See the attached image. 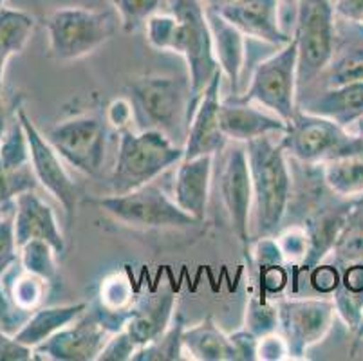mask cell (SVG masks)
<instances>
[{
    "label": "cell",
    "mask_w": 363,
    "mask_h": 361,
    "mask_svg": "<svg viewBox=\"0 0 363 361\" xmlns=\"http://www.w3.org/2000/svg\"><path fill=\"white\" fill-rule=\"evenodd\" d=\"M112 334L96 309H87L78 320L35 347L33 360L94 361Z\"/></svg>",
    "instance_id": "cell-14"
},
{
    "label": "cell",
    "mask_w": 363,
    "mask_h": 361,
    "mask_svg": "<svg viewBox=\"0 0 363 361\" xmlns=\"http://www.w3.org/2000/svg\"><path fill=\"white\" fill-rule=\"evenodd\" d=\"M240 101L262 105L286 123L298 111V82H296V42L291 36L288 44L259 62L253 69L250 87Z\"/></svg>",
    "instance_id": "cell-7"
},
{
    "label": "cell",
    "mask_w": 363,
    "mask_h": 361,
    "mask_svg": "<svg viewBox=\"0 0 363 361\" xmlns=\"http://www.w3.org/2000/svg\"><path fill=\"white\" fill-rule=\"evenodd\" d=\"M87 309L89 306L85 302L36 309L35 313H29V316L26 318V322L22 323L21 329L16 331L13 336L22 345L35 349L40 343H44L45 340H49L52 334H56L58 331L67 327L69 323L78 320Z\"/></svg>",
    "instance_id": "cell-25"
},
{
    "label": "cell",
    "mask_w": 363,
    "mask_h": 361,
    "mask_svg": "<svg viewBox=\"0 0 363 361\" xmlns=\"http://www.w3.org/2000/svg\"><path fill=\"white\" fill-rule=\"evenodd\" d=\"M24 311L16 309L15 304L9 300V296L6 294L4 287L0 286V329H4L6 333L13 329H21L24 320Z\"/></svg>",
    "instance_id": "cell-44"
},
{
    "label": "cell",
    "mask_w": 363,
    "mask_h": 361,
    "mask_svg": "<svg viewBox=\"0 0 363 361\" xmlns=\"http://www.w3.org/2000/svg\"><path fill=\"white\" fill-rule=\"evenodd\" d=\"M213 9L232 22L244 36L264 44L282 48L291 40L280 24L279 0H232Z\"/></svg>",
    "instance_id": "cell-16"
},
{
    "label": "cell",
    "mask_w": 363,
    "mask_h": 361,
    "mask_svg": "<svg viewBox=\"0 0 363 361\" xmlns=\"http://www.w3.org/2000/svg\"><path fill=\"white\" fill-rule=\"evenodd\" d=\"M223 71H217L210 84L201 94L199 101L194 107L184 139L183 159L199 157V155H217L230 143L220 127V82Z\"/></svg>",
    "instance_id": "cell-15"
},
{
    "label": "cell",
    "mask_w": 363,
    "mask_h": 361,
    "mask_svg": "<svg viewBox=\"0 0 363 361\" xmlns=\"http://www.w3.org/2000/svg\"><path fill=\"white\" fill-rule=\"evenodd\" d=\"M260 274V287L264 293L277 294L288 284V271L284 270V264H275L259 270Z\"/></svg>",
    "instance_id": "cell-46"
},
{
    "label": "cell",
    "mask_w": 363,
    "mask_h": 361,
    "mask_svg": "<svg viewBox=\"0 0 363 361\" xmlns=\"http://www.w3.org/2000/svg\"><path fill=\"white\" fill-rule=\"evenodd\" d=\"M354 132L363 138V118H359L358 121H356V123H354Z\"/></svg>",
    "instance_id": "cell-50"
},
{
    "label": "cell",
    "mask_w": 363,
    "mask_h": 361,
    "mask_svg": "<svg viewBox=\"0 0 363 361\" xmlns=\"http://www.w3.org/2000/svg\"><path fill=\"white\" fill-rule=\"evenodd\" d=\"M213 157L216 155H199V157L183 159L179 163L174 183V199L181 210L192 215L196 221H203L206 213L210 184H212Z\"/></svg>",
    "instance_id": "cell-22"
},
{
    "label": "cell",
    "mask_w": 363,
    "mask_h": 361,
    "mask_svg": "<svg viewBox=\"0 0 363 361\" xmlns=\"http://www.w3.org/2000/svg\"><path fill=\"white\" fill-rule=\"evenodd\" d=\"M277 240H279V246L286 260H300L302 262V258L308 253V237H306V231L302 226L289 228Z\"/></svg>",
    "instance_id": "cell-40"
},
{
    "label": "cell",
    "mask_w": 363,
    "mask_h": 361,
    "mask_svg": "<svg viewBox=\"0 0 363 361\" xmlns=\"http://www.w3.org/2000/svg\"><path fill=\"white\" fill-rule=\"evenodd\" d=\"M259 360L264 361H280L291 360L289 357L288 343L284 340L282 334H267V336L259 338Z\"/></svg>",
    "instance_id": "cell-41"
},
{
    "label": "cell",
    "mask_w": 363,
    "mask_h": 361,
    "mask_svg": "<svg viewBox=\"0 0 363 361\" xmlns=\"http://www.w3.org/2000/svg\"><path fill=\"white\" fill-rule=\"evenodd\" d=\"M230 340L235 349L237 361H255L259 360V338L250 331L242 329L230 334Z\"/></svg>",
    "instance_id": "cell-42"
},
{
    "label": "cell",
    "mask_w": 363,
    "mask_h": 361,
    "mask_svg": "<svg viewBox=\"0 0 363 361\" xmlns=\"http://www.w3.org/2000/svg\"><path fill=\"white\" fill-rule=\"evenodd\" d=\"M11 201L0 208V274H4L18 260V246L15 238V206Z\"/></svg>",
    "instance_id": "cell-37"
},
{
    "label": "cell",
    "mask_w": 363,
    "mask_h": 361,
    "mask_svg": "<svg viewBox=\"0 0 363 361\" xmlns=\"http://www.w3.org/2000/svg\"><path fill=\"white\" fill-rule=\"evenodd\" d=\"M118 11L125 33H136L152 15H156L161 0H108Z\"/></svg>",
    "instance_id": "cell-35"
},
{
    "label": "cell",
    "mask_w": 363,
    "mask_h": 361,
    "mask_svg": "<svg viewBox=\"0 0 363 361\" xmlns=\"http://www.w3.org/2000/svg\"><path fill=\"white\" fill-rule=\"evenodd\" d=\"M176 302V293L168 284L157 287L152 293L138 296L130 316L125 323V331L130 334L138 347L147 345L167 331L174 320Z\"/></svg>",
    "instance_id": "cell-18"
},
{
    "label": "cell",
    "mask_w": 363,
    "mask_h": 361,
    "mask_svg": "<svg viewBox=\"0 0 363 361\" xmlns=\"http://www.w3.org/2000/svg\"><path fill=\"white\" fill-rule=\"evenodd\" d=\"M340 278H342V271L336 270L335 266H322V264H318V266L311 270L313 287L322 294L335 293V289L340 284Z\"/></svg>",
    "instance_id": "cell-43"
},
{
    "label": "cell",
    "mask_w": 363,
    "mask_h": 361,
    "mask_svg": "<svg viewBox=\"0 0 363 361\" xmlns=\"http://www.w3.org/2000/svg\"><path fill=\"white\" fill-rule=\"evenodd\" d=\"M107 119H108V123H112L116 128H120V130L127 128V125L134 119L130 99H125V98L114 99L107 109Z\"/></svg>",
    "instance_id": "cell-47"
},
{
    "label": "cell",
    "mask_w": 363,
    "mask_h": 361,
    "mask_svg": "<svg viewBox=\"0 0 363 361\" xmlns=\"http://www.w3.org/2000/svg\"><path fill=\"white\" fill-rule=\"evenodd\" d=\"M45 284L48 282L44 278L24 271V274H21L13 284L11 302L15 304L16 309L24 311V313H33L44 300Z\"/></svg>",
    "instance_id": "cell-36"
},
{
    "label": "cell",
    "mask_w": 363,
    "mask_h": 361,
    "mask_svg": "<svg viewBox=\"0 0 363 361\" xmlns=\"http://www.w3.org/2000/svg\"><path fill=\"white\" fill-rule=\"evenodd\" d=\"M223 165L219 172V194L228 218L232 223L233 233L240 240L244 253L250 255V223H252V174L247 163L246 145L235 143L226 145L224 148Z\"/></svg>",
    "instance_id": "cell-12"
},
{
    "label": "cell",
    "mask_w": 363,
    "mask_h": 361,
    "mask_svg": "<svg viewBox=\"0 0 363 361\" xmlns=\"http://www.w3.org/2000/svg\"><path fill=\"white\" fill-rule=\"evenodd\" d=\"M284 152L306 165H323L351 154H363V138L323 116L296 111L280 138Z\"/></svg>",
    "instance_id": "cell-5"
},
{
    "label": "cell",
    "mask_w": 363,
    "mask_h": 361,
    "mask_svg": "<svg viewBox=\"0 0 363 361\" xmlns=\"http://www.w3.org/2000/svg\"><path fill=\"white\" fill-rule=\"evenodd\" d=\"M204 2H206V6H210V8H217V6L228 4V2H232V0H204Z\"/></svg>",
    "instance_id": "cell-49"
},
{
    "label": "cell",
    "mask_w": 363,
    "mask_h": 361,
    "mask_svg": "<svg viewBox=\"0 0 363 361\" xmlns=\"http://www.w3.org/2000/svg\"><path fill=\"white\" fill-rule=\"evenodd\" d=\"M183 318L177 314L172 320L170 326L167 327L161 336L152 340L147 345L140 347L134 354L132 361H177L183 360V333H184Z\"/></svg>",
    "instance_id": "cell-31"
},
{
    "label": "cell",
    "mask_w": 363,
    "mask_h": 361,
    "mask_svg": "<svg viewBox=\"0 0 363 361\" xmlns=\"http://www.w3.org/2000/svg\"><path fill=\"white\" fill-rule=\"evenodd\" d=\"M51 55L60 62H72L96 51L116 31L111 13L87 8H60L48 22Z\"/></svg>",
    "instance_id": "cell-8"
},
{
    "label": "cell",
    "mask_w": 363,
    "mask_h": 361,
    "mask_svg": "<svg viewBox=\"0 0 363 361\" xmlns=\"http://www.w3.org/2000/svg\"><path fill=\"white\" fill-rule=\"evenodd\" d=\"M298 109L309 114L323 116L349 128L359 118H363V82L325 87L318 94H311L302 99Z\"/></svg>",
    "instance_id": "cell-24"
},
{
    "label": "cell",
    "mask_w": 363,
    "mask_h": 361,
    "mask_svg": "<svg viewBox=\"0 0 363 361\" xmlns=\"http://www.w3.org/2000/svg\"><path fill=\"white\" fill-rule=\"evenodd\" d=\"M15 238L18 250L29 240H45L55 248L58 257L65 251L64 235L56 223L55 211L33 190L15 197Z\"/></svg>",
    "instance_id": "cell-17"
},
{
    "label": "cell",
    "mask_w": 363,
    "mask_h": 361,
    "mask_svg": "<svg viewBox=\"0 0 363 361\" xmlns=\"http://www.w3.org/2000/svg\"><path fill=\"white\" fill-rule=\"evenodd\" d=\"M280 4H288V6H296L300 0H279Z\"/></svg>",
    "instance_id": "cell-51"
},
{
    "label": "cell",
    "mask_w": 363,
    "mask_h": 361,
    "mask_svg": "<svg viewBox=\"0 0 363 361\" xmlns=\"http://www.w3.org/2000/svg\"><path fill=\"white\" fill-rule=\"evenodd\" d=\"M244 329L257 338L267 336L279 331V306L260 296H252L246 307Z\"/></svg>",
    "instance_id": "cell-34"
},
{
    "label": "cell",
    "mask_w": 363,
    "mask_h": 361,
    "mask_svg": "<svg viewBox=\"0 0 363 361\" xmlns=\"http://www.w3.org/2000/svg\"><path fill=\"white\" fill-rule=\"evenodd\" d=\"M16 116L21 119L26 138H28L29 165H31L36 181L62 204L67 223H72L80 195H78V187L62 163V155L49 143V139L44 138V134L35 127L24 109H18Z\"/></svg>",
    "instance_id": "cell-13"
},
{
    "label": "cell",
    "mask_w": 363,
    "mask_h": 361,
    "mask_svg": "<svg viewBox=\"0 0 363 361\" xmlns=\"http://www.w3.org/2000/svg\"><path fill=\"white\" fill-rule=\"evenodd\" d=\"M134 119L140 130L164 132L174 141L176 135L186 139L192 114L190 82L168 74H145L127 85Z\"/></svg>",
    "instance_id": "cell-3"
},
{
    "label": "cell",
    "mask_w": 363,
    "mask_h": 361,
    "mask_svg": "<svg viewBox=\"0 0 363 361\" xmlns=\"http://www.w3.org/2000/svg\"><path fill=\"white\" fill-rule=\"evenodd\" d=\"M246 154L253 190L250 233L259 240L273 237L282 226L288 215L293 177L288 154L272 135L247 141Z\"/></svg>",
    "instance_id": "cell-2"
},
{
    "label": "cell",
    "mask_w": 363,
    "mask_h": 361,
    "mask_svg": "<svg viewBox=\"0 0 363 361\" xmlns=\"http://www.w3.org/2000/svg\"><path fill=\"white\" fill-rule=\"evenodd\" d=\"M331 255L336 264L363 262V197L352 201Z\"/></svg>",
    "instance_id": "cell-30"
},
{
    "label": "cell",
    "mask_w": 363,
    "mask_h": 361,
    "mask_svg": "<svg viewBox=\"0 0 363 361\" xmlns=\"http://www.w3.org/2000/svg\"><path fill=\"white\" fill-rule=\"evenodd\" d=\"M206 16L212 29L213 55L223 74L230 79L235 96L246 65V36L210 6H206Z\"/></svg>",
    "instance_id": "cell-23"
},
{
    "label": "cell",
    "mask_w": 363,
    "mask_h": 361,
    "mask_svg": "<svg viewBox=\"0 0 363 361\" xmlns=\"http://www.w3.org/2000/svg\"><path fill=\"white\" fill-rule=\"evenodd\" d=\"M277 306L279 329L291 360H302L313 345L322 342L338 314L335 300L329 298H280Z\"/></svg>",
    "instance_id": "cell-10"
},
{
    "label": "cell",
    "mask_w": 363,
    "mask_h": 361,
    "mask_svg": "<svg viewBox=\"0 0 363 361\" xmlns=\"http://www.w3.org/2000/svg\"><path fill=\"white\" fill-rule=\"evenodd\" d=\"M91 204L134 228H188L199 221L181 210L176 199L164 194L160 187L148 183L127 194L92 199Z\"/></svg>",
    "instance_id": "cell-9"
},
{
    "label": "cell",
    "mask_w": 363,
    "mask_h": 361,
    "mask_svg": "<svg viewBox=\"0 0 363 361\" xmlns=\"http://www.w3.org/2000/svg\"><path fill=\"white\" fill-rule=\"evenodd\" d=\"M338 26L336 18L335 51L328 69L323 71V85L338 87V85L363 82V24L343 20Z\"/></svg>",
    "instance_id": "cell-20"
},
{
    "label": "cell",
    "mask_w": 363,
    "mask_h": 361,
    "mask_svg": "<svg viewBox=\"0 0 363 361\" xmlns=\"http://www.w3.org/2000/svg\"><path fill=\"white\" fill-rule=\"evenodd\" d=\"M183 147L176 145L164 132L123 128L120 132L116 165L111 174V190L114 195L127 194L148 183L157 175L183 161Z\"/></svg>",
    "instance_id": "cell-4"
},
{
    "label": "cell",
    "mask_w": 363,
    "mask_h": 361,
    "mask_svg": "<svg viewBox=\"0 0 363 361\" xmlns=\"http://www.w3.org/2000/svg\"><path fill=\"white\" fill-rule=\"evenodd\" d=\"M0 165L4 172L18 170L29 165L28 138L18 116L0 139Z\"/></svg>",
    "instance_id": "cell-33"
},
{
    "label": "cell",
    "mask_w": 363,
    "mask_h": 361,
    "mask_svg": "<svg viewBox=\"0 0 363 361\" xmlns=\"http://www.w3.org/2000/svg\"><path fill=\"white\" fill-rule=\"evenodd\" d=\"M323 181L336 197L363 195V154H351L322 165Z\"/></svg>",
    "instance_id": "cell-29"
},
{
    "label": "cell",
    "mask_w": 363,
    "mask_h": 361,
    "mask_svg": "<svg viewBox=\"0 0 363 361\" xmlns=\"http://www.w3.org/2000/svg\"><path fill=\"white\" fill-rule=\"evenodd\" d=\"M138 349L140 347L132 340L130 334L121 329L108 338V342L105 343L96 361H132Z\"/></svg>",
    "instance_id": "cell-39"
},
{
    "label": "cell",
    "mask_w": 363,
    "mask_h": 361,
    "mask_svg": "<svg viewBox=\"0 0 363 361\" xmlns=\"http://www.w3.org/2000/svg\"><path fill=\"white\" fill-rule=\"evenodd\" d=\"M4 2H6V0H0V8H2V6H4Z\"/></svg>",
    "instance_id": "cell-52"
},
{
    "label": "cell",
    "mask_w": 363,
    "mask_h": 361,
    "mask_svg": "<svg viewBox=\"0 0 363 361\" xmlns=\"http://www.w3.org/2000/svg\"><path fill=\"white\" fill-rule=\"evenodd\" d=\"M49 143L76 170L85 175H100L107 147V127L96 114L72 116L56 123L48 134Z\"/></svg>",
    "instance_id": "cell-11"
},
{
    "label": "cell",
    "mask_w": 363,
    "mask_h": 361,
    "mask_svg": "<svg viewBox=\"0 0 363 361\" xmlns=\"http://www.w3.org/2000/svg\"><path fill=\"white\" fill-rule=\"evenodd\" d=\"M35 29V18L21 9L0 8V91L8 60L21 55Z\"/></svg>",
    "instance_id": "cell-28"
},
{
    "label": "cell",
    "mask_w": 363,
    "mask_h": 361,
    "mask_svg": "<svg viewBox=\"0 0 363 361\" xmlns=\"http://www.w3.org/2000/svg\"><path fill=\"white\" fill-rule=\"evenodd\" d=\"M132 277L125 270L112 273L111 277L101 284L100 306L94 307L100 314L101 322L105 323L111 333L125 329L132 307L138 298L134 296V286Z\"/></svg>",
    "instance_id": "cell-26"
},
{
    "label": "cell",
    "mask_w": 363,
    "mask_h": 361,
    "mask_svg": "<svg viewBox=\"0 0 363 361\" xmlns=\"http://www.w3.org/2000/svg\"><path fill=\"white\" fill-rule=\"evenodd\" d=\"M336 13L331 0H300L296 4V82L298 96L328 69L335 51Z\"/></svg>",
    "instance_id": "cell-6"
},
{
    "label": "cell",
    "mask_w": 363,
    "mask_h": 361,
    "mask_svg": "<svg viewBox=\"0 0 363 361\" xmlns=\"http://www.w3.org/2000/svg\"><path fill=\"white\" fill-rule=\"evenodd\" d=\"M33 360L31 347L16 342L15 336H9L4 329H0V361H26Z\"/></svg>",
    "instance_id": "cell-45"
},
{
    "label": "cell",
    "mask_w": 363,
    "mask_h": 361,
    "mask_svg": "<svg viewBox=\"0 0 363 361\" xmlns=\"http://www.w3.org/2000/svg\"><path fill=\"white\" fill-rule=\"evenodd\" d=\"M145 29L152 48L177 52L186 60L194 111L210 79L220 69L213 55L206 6L201 0H170V15H152Z\"/></svg>",
    "instance_id": "cell-1"
},
{
    "label": "cell",
    "mask_w": 363,
    "mask_h": 361,
    "mask_svg": "<svg viewBox=\"0 0 363 361\" xmlns=\"http://www.w3.org/2000/svg\"><path fill=\"white\" fill-rule=\"evenodd\" d=\"M183 345L192 360L237 361L230 334H224L212 318H204L194 327H184Z\"/></svg>",
    "instance_id": "cell-27"
},
{
    "label": "cell",
    "mask_w": 363,
    "mask_h": 361,
    "mask_svg": "<svg viewBox=\"0 0 363 361\" xmlns=\"http://www.w3.org/2000/svg\"><path fill=\"white\" fill-rule=\"evenodd\" d=\"M219 116L224 135L228 141H235V143L246 145L247 141L262 135L284 134L288 128V123L279 116L259 111L247 101H240L237 98L220 104Z\"/></svg>",
    "instance_id": "cell-21"
},
{
    "label": "cell",
    "mask_w": 363,
    "mask_h": 361,
    "mask_svg": "<svg viewBox=\"0 0 363 361\" xmlns=\"http://www.w3.org/2000/svg\"><path fill=\"white\" fill-rule=\"evenodd\" d=\"M335 13L338 18L363 24V0H336Z\"/></svg>",
    "instance_id": "cell-48"
},
{
    "label": "cell",
    "mask_w": 363,
    "mask_h": 361,
    "mask_svg": "<svg viewBox=\"0 0 363 361\" xmlns=\"http://www.w3.org/2000/svg\"><path fill=\"white\" fill-rule=\"evenodd\" d=\"M351 203H329L325 201L318 208L303 217V231L308 237V253L302 258L300 267L311 271L328 257L335 248L338 235L347 218Z\"/></svg>",
    "instance_id": "cell-19"
},
{
    "label": "cell",
    "mask_w": 363,
    "mask_h": 361,
    "mask_svg": "<svg viewBox=\"0 0 363 361\" xmlns=\"http://www.w3.org/2000/svg\"><path fill=\"white\" fill-rule=\"evenodd\" d=\"M36 177L29 167L18 168L13 172H0V208L8 204L11 199L26 190H35Z\"/></svg>",
    "instance_id": "cell-38"
},
{
    "label": "cell",
    "mask_w": 363,
    "mask_h": 361,
    "mask_svg": "<svg viewBox=\"0 0 363 361\" xmlns=\"http://www.w3.org/2000/svg\"><path fill=\"white\" fill-rule=\"evenodd\" d=\"M56 257L58 253L55 251V248L45 240H29L18 250V258H21L24 271L44 278L48 284H55L58 280Z\"/></svg>",
    "instance_id": "cell-32"
}]
</instances>
